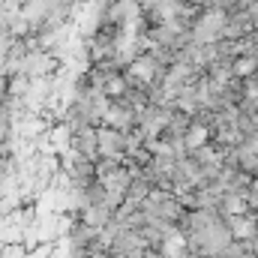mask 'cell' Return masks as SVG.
<instances>
[{
	"mask_svg": "<svg viewBox=\"0 0 258 258\" xmlns=\"http://www.w3.org/2000/svg\"><path fill=\"white\" fill-rule=\"evenodd\" d=\"M96 258H114V255H108V252H99V255H96Z\"/></svg>",
	"mask_w": 258,
	"mask_h": 258,
	"instance_id": "8992f818",
	"label": "cell"
},
{
	"mask_svg": "<svg viewBox=\"0 0 258 258\" xmlns=\"http://www.w3.org/2000/svg\"><path fill=\"white\" fill-rule=\"evenodd\" d=\"M99 156H105V159H114V162H123V165H126V132L99 126Z\"/></svg>",
	"mask_w": 258,
	"mask_h": 258,
	"instance_id": "7a4b0ae2",
	"label": "cell"
},
{
	"mask_svg": "<svg viewBox=\"0 0 258 258\" xmlns=\"http://www.w3.org/2000/svg\"><path fill=\"white\" fill-rule=\"evenodd\" d=\"M3 3H6V0H0V9H3Z\"/></svg>",
	"mask_w": 258,
	"mask_h": 258,
	"instance_id": "52a82bcc",
	"label": "cell"
},
{
	"mask_svg": "<svg viewBox=\"0 0 258 258\" xmlns=\"http://www.w3.org/2000/svg\"><path fill=\"white\" fill-rule=\"evenodd\" d=\"M30 81H33V78H27L24 72H21V75H12V78H9V99H27Z\"/></svg>",
	"mask_w": 258,
	"mask_h": 258,
	"instance_id": "5b68a950",
	"label": "cell"
},
{
	"mask_svg": "<svg viewBox=\"0 0 258 258\" xmlns=\"http://www.w3.org/2000/svg\"><path fill=\"white\" fill-rule=\"evenodd\" d=\"M99 126L117 129V132H132V129H138V111H135L132 105H126L123 99H117V102L108 108V114H105V120H102Z\"/></svg>",
	"mask_w": 258,
	"mask_h": 258,
	"instance_id": "277c9868",
	"label": "cell"
},
{
	"mask_svg": "<svg viewBox=\"0 0 258 258\" xmlns=\"http://www.w3.org/2000/svg\"><path fill=\"white\" fill-rule=\"evenodd\" d=\"M57 69H60L57 57L51 51H42V48H33L24 60V75L27 78H51Z\"/></svg>",
	"mask_w": 258,
	"mask_h": 258,
	"instance_id": "3957f363",
	"label": "cell"
},
{
	"mask_svg": "<svg viewBox=\"0 0 258 258\" xmlns=\"http://www.w3.org/2000/svg\"><path fill=\"white\" fill-rule=\"evenodd\" d=\"M69 153L96 162V159H99V126L75 129V132H72V141H69Z\"/></svg>",
	"mask_w": 258,
	"mask_h": 258,
	"instance_id": "6da1fadb",
	"label": "cell"
}]
</instances>
